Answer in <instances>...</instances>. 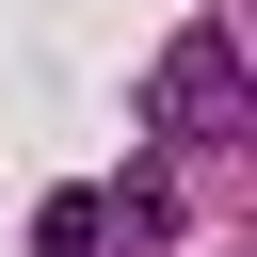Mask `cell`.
<instances>
[{
    "label": "cell",
    "instance_id": "1",
    "mask_svg": "<svg viewBox=\"0 0 257 257\" xmlns=\"http://www.w3.org/2000/svg\"><path fill=\"white\" fill-rule=\"evenodd\" d=\"M241 112V48L225 32H161V64H145V128H225Z\"/></svg>",
    "mask_w": 257,
    "mask_h": 257
},
{
    "label": "cell",
    "instance_id": "2",
    "mask_svg": "<svg viewBox=\"0 0 257 257\" xmlns=\"http://www.w3.org/2000/svg\"><path fill=\"white\" fill-rule=\"evenodd\" d=\"M96 241H112L96 193H48V209H32V257H96Z\"/></svg>",
    "mask_w": 257,
    "mask_h": 257
}]
</instances>
